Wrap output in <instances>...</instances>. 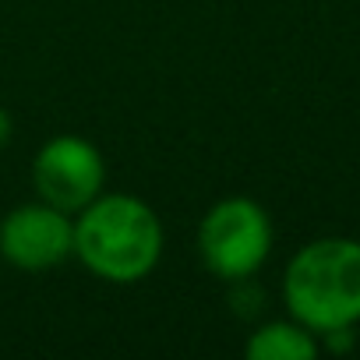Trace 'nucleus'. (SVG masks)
<instances>
[{"label": "nucleus", "instance_id": "f257e3e1", "mask_svg": "<svg viewBox=\"0 0 360 360\" xmlns=\"http://www.w3.org/2000/svg\"><path fill=\"white\" fill-rule=\"evenodd\" d=\"M162 248L166 230L159 212L127 191H103L75 212V258L103 283H141L155 272Z\"/></svg>", "mask_w": 360, "mask_h": 360}, {"label": "nucleus", "instance_id": "39448f33", "mask_svg": "<svg viewBox=\"0 0 360 360\" xmlns=\"http://www.w3.org/2000/svg\"><path fill=\"white\" fill-rule=\"evenodd\" d=\"M0 258L22 272H46L75 258V216L29 202L0 219Z\"/></svg>", "mask_w": 360, "mask_h": 360}, {"label": "nucleus", "instance_id": "7ed1b4c3", "mask_svg": "<svg viewBox=\"0 0 360 360\" xmlns=\"http://www.w3.org/2000/svg\"><path fill=\"white\" fill-rule=\"evenodd\" d=\"M272 244V216L248 195L219 198L198 223L202 265L223 283H248L269 262Z\"/></svg>", "mask_w": 360, "mask_h": 360}, {"label": "nucleus", "instance_id": "f03ea898", "mask_svg": "<svg viewBox=\"0 0 360 360\" xmlns=\"http://www.w3.org/2000/svg\"><path fill=\"white\" fill-rule=\"evenodd\" d=\"M283 304L314 335L360 325V240L321 237L304 244L286 262Z\"/></svg>", "mask_w": 360, "mask_h": 360}, {"label": "nucleus", "instance_id": "0eeeda50", "mask_svg": "<svg viewBox=\"0 0 360 360\" xmlns=\"http://www.w3.org/2000/svg\"><path fill=\"white\" fill-rule=\"evenodd\" d=\"M11 131H15V124H11V113L0 106V148H4L8 141H11Z\"/></svg>", "mask_w": 360, "mask_h": 360}, {"label": "nucleus", "instance_id": "20e7f679", "mask_svg": "<svg viewBox=\"0 0 360 360\" xmlns=\"http://www.w3.org/2000/svg\"><path fill=\"white\" fill-rule=\"evenodd\" d=\"M32 188L39 202L75 216L106 191V159L82 134H53L32 159Z\"/></svg>", "mask_w": 360, "mask_h": 360}, {"label": "nucleus", "instance_id": "423d86ee", "mask_svg": "<svg viewBox=\"0 0 360 360\" xmlns=\"http://www.w3.org/2000/svg\"><path fill=\"white\" fill-rule=\"evenodd\" d=\"M318 353H321L318 335L293 318L265 321L244 342L248 360H314Z\"/></svg>", "mask_w": 360, "mask_h": 360}]
</instances>
